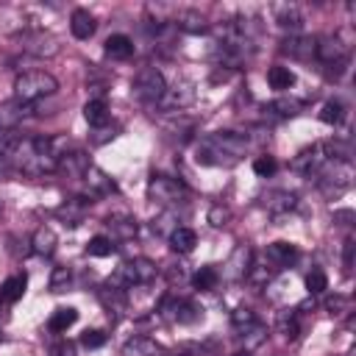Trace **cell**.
<instances>
[{
    "instance_id": "1",
    "label": "cell",
    "mask_w": 356,
    "mask_h": 356,
    "mask_svg": "<svg viewBox=\"0 0 356 356\" xmlns=\"http://www.w3.org/2000/svg\"><path fill=\"white\" fill-rule=\"evenodd\" d=\"M56 89H58V81L44 70H28L14 81V97L22 103H36L42 97H50L56 95Z\"/></svg>"
},
{
    "instance_id": "2",
    "label": "cell",
    "mask_w": 356,
    "mask_h": 356,
    "mask_svg": "<svg viewBox=\"0 0 356 356\" xmlns=\"http://www.w3.org/2000/svg\"><path fill=\"white\" fill-rule=\"evenodd\" d=\"M156 275H159V267H156L150 259H131V261H125V264L108 278V286L125 292V289H131V286L150 284Z\"/></svg>"
},
{
    "instance_id": "3",
    "label": "cell",
    "mask_w": 356,
    "mask_h": 356,
    "mask_svg": "<svg viewBox=\"0 0 356 356\" xmlns=\"http://www.w3.org/2000/svg\"><path fill=\"white\" fill-rule=\"evenodd\" d=\"M147 197L159 206H178L189 197V189L184 186V181H178L172 175L153 172L150 181H147Z\"/></svg>"
},
{
    "instance_id": "4",
    "label": "cell",
    "mask_w": 356,
    "mask_h": 356,
    "mask_svg": "<svg viewBox=\"0 0 356 356\" xmlns=\"http://www.w3.org/2000/svg\"><path fill=\"white\" fill-rule=\"evenodd\" d=\"M317 184L323 189V195L328 197H339L348 186H350V178H353V167L350 161H339V159H331L320 172H317Z\"/></svg>"
},
{
    "instance_id": "5",
    "label": "cell",
    "mask_w": 356,
    "mask_h": 356,
    "mask_svg": "<svg viewBox=\"0 0 356 356\" xmlns=\"http://www.w3.org/2000/svg\"><path fill=\"white\" fill-rule=\"evenodd\" d=\"M131 89H134V95H136L142 103H153V106H156V103L161 100L164 89H167V81H164V75H161L156 67H142V70L134 75Z\"/></svg>"
},
{
    "instance_id": "6",
    "label": "cell",
    "mask_w": 356,
    "mask_h": 356,
    "mask_svg": "<svg viewBox=\"0 0 356 356\" xmlns=\"http://www.w3.org/2000/svg\"><path fill=\"white\" fill-rule=\"evenodd\" d=\"M331 161V150H328V142H317L312 147H303L295 159H292V167L300 172V175H317L325 164Z\"/></svg>"
},
{
    "instance_id": "7",
    "label": "cell",
    "mask_w": 356,
    "mask_h": 356,
    "mask_svg": "<svg viewBox=\"0 0 356 356\" xmlns=\"http://www.w3.org/2000/svg\"><path fill=\"white\" fill-rule=\"evenodd\" d=\"M192 100H195L192 83H189V81H181V83L167 86L164 95H161V100H159L156 106H159L164 114H184V108H186Z\"/></svg>"
},
{
    "instance_id": "8",
    "label": "cell",
    "mask_w": 356,
    "mask_h": 356,
    "mask_svg": "<svg viewBox=\"0 0 356 356\" xmlns=\"http://www.w3.org/2000/svg\"><path fill=\"white\" fill-rule=\"evenodd\" d=\"M206 142L220 153V156H225L231 164L245 153V147H248V136L245 134H236V131H217V134H211V136H206Z\"/></svg>"
},
{
    "instance_id": "9",
    "label": "cell",
    "mask_w": 356,
    "mask_h": 356,
    "mask_svg": "<svg viewBox=\"0 0 356 356\" xmlns=\"http://www.w3.org/2000/svg\"><path fill=\"white\" fill-rule=\"evenodd\" d=\"M33 111H36V103H22L17 97L3 100L0 103V134L17 131V125H22Z\"/></svg>"
},
{
    "instance_id": "10",
    "label": "cell",
    "mask_w": 356,
    "mask_h": 356,
    "mask_svg": "<svg viewBox=\"0 0 356 356\" xmlns=\"http://www.w3.org/2000/svg\"><path fill=\"white\" fill-rule=\"evenodd\" d=\"M17 39H19L22 50H25V53H31V56L50 58V56H56V53H58V42H56L50 33H44V31H22Z\"/></svg>"
},
{
    "instance_id": "11",
    "label": "cell",
    "mask_w": 356,
    "mask_h": 356,
    "mask_svg": "<svg viewBox=\"0 0 356 356\" xmlns=\"http://www.w3.org/2000/svg\"><path fill=\"white\" fill-rule=\"evenodd\" d=\"M250 248L248 245H239L234 253H231V259L225 261V270H222V275L228 278V281H239V278H248L250 275Z\"/></svg>"
},
{
    "instance_id": "12",
    "label": "cell",
    "mask_w": 356,
    "mask_h": 356,
    "mask_svg": "<svg viewBox=\"0 0 356 356\" xmlns=\"http://www.w3.org/2000/svg\"><path fill=\"white\" fill-rule=\"evenodd\" d=\"M83 181H86V186H89V197H103V195H111L114 189H117V184H114V178L106 172V170H100V167H89L86 170V175H83Z\"/></svg>"
},
{
    "instance_id": "13",
    "label": "cell",
    "mask_w": 356,
    "mask_h": 356,
    "mask_svg": "<svg viewBox=\"0 0 356 356\" xmlns=\"http://www.w3.org/2000/svg\"><path fill=\"white\" fill-rule=\"evenodd\" d=\"M89 167H92V164H89V156H86L83 150H70V153H64V156L58 159V164H56V170L64 172V175H70V178H83Z\"/></svg>"
},
{
    "instance_id": "14",
    "label": "cell",
    "mask_w": 356,
    "mask_h": 356,
    "mask_svg": "<svg viewBox=\"0 0 356 356\" xmlns=\"http://www.w3.org/2000/svg\"><path fill=\"white\" fill-rule=\"evenodd\" d=\"M314 42L312 36H300V33H289L284 42H281V53L292 56V58H312L314 56Z\"/></svg>"
},
{
    "instance_id": "15",
    "label": "cell",
    "mask_w": 356,
    "mask_h": 356,
    "mask_svg": "<svg viewBox=\"0 0 356 356\" xmlns=\"http://www.w3.org/2000/svg\"><path fill=\"white\" fill-rule=\"evenodd\" d=\"M89 206H92L89 197H70V200H64V203L56 209V214L64 220V225H78V222L86 217Z\"/></svg>"
},
{
    "instance_id": "16",
    "label": "cell",
    "mask_w": 356,
    "mask_h": 356,
    "mask_svg": "<svg viewBox=\"0 0 356 356\" xmlns=\"http://www.w3.org/2000/svg\"><path fill=\"white\" fill-rule=\"evenodd\" d=\"M172 22H175L181 31H186V33H206V31H209L206 17H203L200 11H195V8H175Z\"/></svg>"
},
{
    "instance_id": "17",
    "label": "cell",
    "mask_w": 356,
    "mask_h": 356,
    "mask_svg": "<svg viewBox=\"0 0 356 356\" xmlns=\"http://www.w3.org/2000/svg\"><path fill=\"white\" fill-rule=\"evenodd\" d=\"M273 17H275L278 28H286V31H300V25H303V14L295 3H275Z\"/></svg>"
},
{
    "instance_id": "18",
    "label": "cell",
    "mask_w": 356,
    "mask_h": 356,
    "mask_svg": "<svg viewBox=\"0 0 356 356\" xmlns=\"http://www.w3.org/2000/svg\"><path fill=\"white\" fill-rule=\"evenodd\" d=\"M103 50H106L108 58H114V61H125V58L134 56V42H131V36H125V33H111V36L106 39Z\"/></svg>"
},
{
    "instance_id": "19",
    "label": "cell",
    "mask_w": 356,
    "mask_h": 356,
    "mask_svg": "<svg viewBox=\"0 0 356 356\" xmlns=\"http://www.w3.org/2000/svg\"><path fill=\"white\" fill-rule=\"evenodd\" d=\"M164 348L150 337H134L122 345V356H161Z\"/></svg>"
},
{
    "instance_id": "20",
    "label": "cell",
    "mask_w": 356,
    "mask_h": 356,
    "mask_svg": "<svg viewBox=\"0 0 356 356\" xmlns=\"http://www.w3.org/2000/svg\"><path fill=\"white\" fill-rule=\"evenodd\" d=\"M56 245H58V236H56V231L50 225H39L33 231V236H31V250L39 253V256H50L56 250Z\"/></svg>"
},
{
    "instance_id": "21",
    "label": "cell",
    "mask_w": 356,
    "mask_h": 356,
    "mask_svg": "<svg viewBox=\"0 0 356 356\" xmlns=\"http://www.w3.org/2000/svg\"><path fill=\"white\" fill-rule=\"evenodd\" d=\"M170 312H172V320H175V323H181V325L197 323V320L203 317V306H197V303H195V300H189V298L175 300V303L170 306Z\"/></svg>"
},
{
    "instance_id": "22",
    "label": "cell",
    "mask_w": 356,
    "mask_h": 356,
    "mask_svg": "<svg viewBox=\"0 0 356 356\" xmlns=\"http://www.w3.org/2000/svg\"><path fill=\"white\" fill-rule=\"evenodd\" d=\"M95 28H97V22H95V17H92L86 8H75V11H72V17H70V31H72L75 39H89V36L95 33Z\"/></svg>"
},
{
    "instance_id": "23",
    "label": "cell",
    "mask_w": 356,
    "mask_h": 356,
    "mask_svg": "<svg viewBox=\"0 0 356 356\" xmlns=\"http://www.w3.org/2000/svg\"><path fill=\"white\" fill-rule=\"evenodd\" d=\"M298 206L295 195L292 192H284V189H275V192H267L264 195V209L273 211V214H286Z\"/></svg>"
},
{
    "instance_id": "24",
    "label": "cell",
    "mask_w": 356,
    "mask_h": 356,
    "mask_svg": "<svg viewBox=\"0 0 356 356\" xmlns=\"http://www.w3.org/2000/svg\"><path fill=\"white\" fill-rule=\"evenodd\" d=\"M195 245H197V234H195L192 228L175 225V228L170 231V248H172L175 253H192Z\"/></svg>"
},
{
    "instance_id": "25",
    "label": "cell",
    "mask_w": 356,
    "mask_h": 356,
    "mask_svg": "<svg viewBox=\"0 0 356 356\" xmlns=\"http://www.w3.org/2000/svg\"><path fill=\"white\" fill-rule=\"evenodd\" d=\"M83 117H86V122H89L92 128H103V125L108 122V106H106V100H103V97L89 100V103L83 106Z\"/></svg>"
},
{
    "instance_id": "26",
    "label": "cell",
    "mask_w": 356,
    "mask_h": 356,
    "mask_svg": "<svg viewBox=\"0 0 356 356\" xmlns=\"http://www.w3.org/2000/svg\"><path fill=\"white\" fill-rule=\"evenodd\" d=\"M295 256H298V248H295L292 242H273V245L267 248V259H270L273 264H278V267L292 264Z\"/></svg>"
},
{
    "instance_id": "27",
    "label": "cell",
    "mask_w": 356,
    "mask_h": 356,
    "mask_svg": "<svg viewBox=\"0 0 356 356\" xmlns=\"http://www.w3.org/2000/svg\"><path fill=\"white\" fill-rule=\"evenodd\" d=\"M78 320V312L72 309V306H58L53 314H50V320H47V328L53 331V334H64L72 323Z\"/></svg>"
},
{
    "instance_id": "28",
    "label": "cell",
    "mask_w": 356,
    "mask_h": 356,
    "mask_svg": "<svg viewBox=\"0 0 356 356\" xmlns=\"http://www.w3.org/2000/svg\"><path fill=\"white\" fill-rule=\"evenodd\" d=\"M25 286H28L25 273L11 275V278L3 284V289H0V300H3V303H14V300H19V298H22V292H25Z\"/></svg>"
},
{
    "instance_id": "29",
    "label": "cell",
    "mask_w": 356,
    "mask_h": 356,
    "mask_svg": "<svg viewBox=\"0 0 356 356\" xmlns=\"http://www.w3.org/2000/svg\"><path fill=\"white\" fill-rule=\"evenodd\" d=\"M267 83H270V89L284 92V89H289V86L295 83V75H292V70H289V67L275 64V67H270V70H267Z\"/></svg>"
},
{
    "instance_id": "30",
    "label": "cell",
    "mask_w": 356,
    "mask_h": 356,
    "mask_svg": "<svg viewBox=\"0 0 356 356\" xmlns=\"http://www.w3.org/2000/svg\"><path fill=\"white\" fill-rule=\"evenodd\" d=\"M192 284H195V289H200V292H211V289H217V284H220V273H217V267H200V270L192 275Z\"/></svg>"
},
{
    "instance_id": "31",
    "label": "cell",
    "mask_w": 356,
    "mask_h": 356,
    "mask_svg": "<svg viewBox=\"0 0 356 356\" xmlns=\"http://www.w3.org/2000/svg\"><path fill=\"white\" fill-rule=\"evenodd\" d=\"M106 225H108L117 236H122V239L136 236V220H131V217H108Z\"/></svg>"
},
{
    "instance_id": "32",
    "label": "cell",
    "mask_w": 356,
    "mask_h": 356,
    "mask_svg": "<svg viewBox=\"0 0 356 356\" xmlns=\"http://www.w3.org/2000/svg\"><path fill=\"white\" fill-rule=\"evenodd\" d=\"M172 136H181V139H189L192 136V128H195V122L192 120H186L184 114H172V120L164 125Z\"/></svg>"
},
{
    "instance_id": "33",
    "label": "cell",
    "mask_w": 356,
    "mask_h": 356,
    "mask_svg": "<svg viewBox=\"0 0 356 356\" xmlns=\"http://www.w3.org/2000/svg\"><path fill=\"white\" fill-rule=\"evenodd\" d=\"M342 117H345V108H342L339 100H325V103H323V108H320V120H323L325 125H337Z\"/></svg>"
},
{
    "instance_id": "34",
    "label": "cell",
    "mask_w": 356,
    "mask_h": 356,
    "mask_svg": "<svg viewBox=\"0 0 356 356\" xmlns=\"http://www.w3.org/2000/svg\"><path fill=\"white\" fill-rule=\"evenodd\" d=\"M86 253H89V256H111V253H114V242H111L108 236L97 234V236H92V239H89Z\"/></svg>"
},
{
    "instance_id": "35",
    "label": "cell",
    "mask_w": 356,
    "mask_h": 356,
    "mask_svg": "<svg viewBox=\"0 0 356 356\" xmlns=\"http://www.w3.org/2000/svg\"><path fill=\"white\" fill-rule=\"evenodd\" d=\"M278 331L286 337V339H298V317L292 312H281L278 314Z\"/></svg>"
},
{
    "instance_id": "36",
    "label": "cell",
    "mask_w": 356,
    "mask_h": 356,
    "mask_svg": "<svg viewBox=\"0 0 356 356\" xmlns=\"http://www.w3.org/2000/svg\"><path fill=\"white\" fill-rule=\"evenodd\" d=\"M70 278H72V273H70V267H53V273H50V292H64L67 289V284H70Z\"/></svg>"
},
{
    "instance_id": "37",
    "label": "cell",
    "mask_w": 356,
    "mask_h": 356,
    "mask_svg": "<svg viewBox=\"0 0 356 356\" xmlns=\"http://www.w3.org/2000/svg\"><path fill=\"white\" fill-rule=\"evenodd\" d=\"M306 289H309V295H320V292H325V289H328V278H325V273H323V270H312V273H306Z\"/></svg>"
},
{
    "instance_id": "38",
    "label": "cell",
    "mask_w": 356,
    "mask_h": 356,
    "mask_svg": "<svg viewBox=\"0 0 356 356\" xmlns=\"http://www.w3.org/2000/svg\"><path fill=\"white\" fill-rule=\"evenodd\" d=\"M231 323H234V328L242 334V331H248V328H253L259 320H256V314L250 312V309H236L234 314H231Z\"/></svg>"
},
{
    "instance_id": "39",
    "label": "cell",
    "mask_w": 356,
    "mask_h": 356,
    "mask_svg": "<svg viewBox=\"0 0 356 356\" xmlns=\"http://www.w3.org/2000/svg\"><path fill=\"white\" fill-rule=\"evenodd\" d=\"M275 170H278V161H275L273 156H256V159H253V172H256L259 178H270Z\"/></svg>"
},
{
    "instance_id": "40",
    "label": "cell",
    "mask_w": 356,
    "mask_h": 356,
    "mask_svg": "<svg viewBox=\"0 0 356 356\" xmlns=\"http://www.w3.org/2000/svg\"><path fill=\"white\" fill-rule=\"evenodd\" d=\"M228 220H231V211H228L225 206H211V211H209V222H211L214 228L228 225Z\"/></svg>"
},
{
    "instance_id": "41",
    "label": "cell",
    "mask_w": 356,
    "mask_h": 356,
    "mask_svg": "<svg viewBox=\"0 0 356 356\" xmlns=\"http://www.w3.org/2000/svg\"><path fill=\"white\" fill-rule=\"evenodd\" d=\"M298 108H300L298 100H278V103H270V111H275V114H281V117L298 114Z\"/></svg>"
},
{
    "instance_id": "42",
    "label": "cell",
    "mask_w": 356,
    "mask_h": 356,
    "mask_svg": "<svg viewBox=\"0 0 356 356\" xmlns=\"http://www.w3.org/2000/svg\"><path fill=\"white\" fill-rule=\"evenodd\" d=\"M103 342H106V334H103V331H95V328H92V331H83V334H81V345H83V348H100Z\"/></svg>"
},
{
    "instance_id": "43",
    "label": "cell",
    "mask_w": 356,
    "mask_h": 356,
    "mask_svg": "<svg viewBox=\"0 0 356 356\" xmlns=\"http://www.w3.org/2000/svg\"><path fill=\"white\" fill-rule=\"evenodd\" d=\"M353 250H356V242H353V239H345V256H342V261H345V273L353 270Z\"/></svg>"
},
{
    "instance_id": "44",
    "label": "cell",
    "mask_w": 356,
    "mask_h": 356,
    "mask_svg": "<svg viewBox=\"0 0 356 356\" xmlns=\"http://www.w3.org/2000/svg\"><path fill=\"white\" fill-rule=\"evenodd\" d=\"M50 356H75V348L70 342H58L50 348Z\"/></svg>"
},
{
    "instance_id": "45",
    "label": "cell",
    "mask_w": 356,
    "mask_h": 356,
    "mask_svg": "<svg viewBox=\"0 0 356 356\" xmlns=\"http://www.w3.org/2000/svg\"><path fill=\"white\" fill-rule=\"evenodd\" d=\"M345 303H348L345 298H331V300H328V309H331V314H337V309H339V306H345Z\"/></svg>"
}]
</instances>
